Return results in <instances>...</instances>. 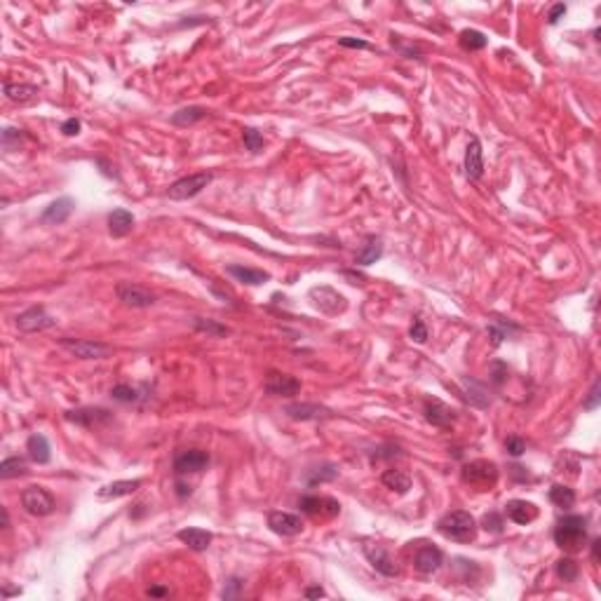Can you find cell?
Instances as JSON below:
<instances>
[{
  "label": "cell",
  "mask_w": 601,
  "mask_h": 601,
  "mask_svg": "<svg viewBox=\"0 0 601 601\" xmlns=\"http://www.w3.org/2000/svg\"><path fill=\"white\" fill-rule=\"evenodd\" d=\"M411 339H414L416 343H425L428 341V329H425V324H423L421 317H416L414 324H411Z\"/></svg>",
  "instance_id": "43"
},
{
  "label": "cell",
  "mask_w": 601,
  "mask_h": 601,
  "mask_svg": "<svg viewBox=\"0 0 601 601\" xmlns=\"http://www.w3.org/2000/svg\"><path fill=\"white\" fill-rule=\"evenodd\" d=\"M242 139H244V146H247V151H251V153H259L261 148H263V144H266V141H263L261 131H256V129H251V127L242 129Z\"/></svg>",
  "instance_id": "39"
},
{
  "label": "cell",
  "mask_w": 601,
  "mask_h": 601,
  "mask_svg": "<svg viewBox=\"0 0 601 601\" xmlns=\"http://www.w3.org/2000/svg\"><path fill=\"white\" fill-rule=\"evenodd\" d=\"M116 296L127 308H151L158 301V296L151 289L141 287L136 282H120L116 287Z\"/></svg>",
  "instance_id": "7"
},
{
  "label": "cell",
  "mask_w": 601,
  "mask_h": 601,
  "mask_svg": "<svg viewBox=\"0 0 601 601\" xmlns=\"http://www.w3.org/2000/svg\"><path fill=\"white\" fill-rule=\"evenodd\" d=\"M465 174L467 179L477 181L484 174V158H482V144L477 136H472L470 144L465 148Z\"/></svg>",
  "instance_id": "20"
},
{
  "label": "cell",
  "mask_w": 601,
  "mask_h": 601,
  "mask_svg": "<svg viewBox=\"0 0 601 601\" xmlns=\"http://www.w3.org/2000/svg\"><path fill=\"white\" fill-rule=\"evenodd\" d=\"M381 482L390 491H397V494H406V491L411 489V477H409V472H404V470H386L381 477Z\"/></svg>",
  "instance_id": "28"
},
{
  "label": "cell",
  "mask_w": 601,
  "mask_h": 601,
  "mask_svg": "<svg viewBox=\"0 0 601 601\" xmlns=\"http://www.w3.org/2000/svg\"><path fill=\"white\" fill-rule=\"evenodd\" d=\"M505 514H507V519H512L514 524L526 526V524H531L538 519V507L529 500H510L505 505Z\"/></svg>",
  "instance_id": "21"
},
{
  "label": "cell",
  "mask_w": 601,
  "mask_h": 601,
  "mask_svg": "<svg viewBox=\"0 0 601 601\" xmlns=\"http://www.w3.org/2000/svg\"><path fill=\"white\" fill-rule=\"evenodd\" d=\"M578 564H576V559H571V557H564V559H559L557 562V576L562 578L564 582H573L576 578H578Z\"/></svg>",
  "instance_id": "38"
},
{
  "label": "cell",
  "mask_w": 601,
  "mask_h": 601,
  "mask_svg": "<svg viewBox=\"0 0 601 601\" xmlns=\"http://www.w3.org/2000/svg\"><path fill=\"white\" fill-rule=\"evenodd\" d=\"M444 564V552L434 545H423L419 552L414 554V566L416 571L423 576H430V573H437Z\"/></svg>",
  "instance_id": "15"
},
{
  "label": "cell",
  "mask_w": 601,
  "mask_h": 601,
  "mask_svg": "<svg viewBox=\"0 0 601 601\" xmlns=\"http://www.w3.org/2000/svg\"><path fill=\"white\" fill-rule=\"evenodd\" d=\"M26 451H28V458H31L33 463H38V465H48L50 458H52V454H50V442L45 434H31L26 442Z\"/></svg>",
  "instance_id": "25"
},
{
  "label": "cell",
  "mask_w": 601,
  "mask_h": 601,
  "mask_svg": "<svg viewBox=\"0 0 601 601\" xmlns=\"http://www.w3.org/2000/svg\"><path fill=\"white\" fill-rule=\"evenodd\" d=\"M489 334L494 339V346H500L505 339H512L514 334H519V327L512 322H505V319H494L489 324Z\"/></svg>",
  "instance_id": "33"
},
{
  "label": "cell",
  "mask_w": 601,
  "mask_h": 601,
  "mask_svg": "<svg viewBox=\"0 0 601 601\" xmlns=\"http://www.w3.org/2000/svg\"><path fill=\"white\" fill-rule=\"evenodd\" d=\"M599 549H601V540L597 538V540H592V562L599 564Z\"/></svg>",
  "instance_id": "50"
},
{
  "label": "cell",
  "mask_w": 601,
  "mask_h": 601,
  "mask_svg": "<svg viewBox=\"0 0 601 601\" xmlns=\"http://www.w3.org/2000/svg\"><path fill=\"white\" fill-rule=\"evenodd\" d=\"M176 536H179V540L183 542V545L191 547L193 552H204V549L211 545V540H214V536H211L209 531L198 529V526H191V529H181Z\"/></svg>",
  "instance_id": "23"
},
{
  "label": "cell",
  "mask_w": 601,
  "mask_h": 601,
  "mask_svg": "<svg viewBox=\"0 0 601 601\" xmlns=\"http://www.w3.org/2000/svg\"><path fill=\"white\" fill-rule=\"evenodd\" d=\"M207 465H209V454L202 449L181 451V454L174 458V472L176 474H196V472H202Z\"/></svg>",
  "instance_id": "13"
},
{
  "label": "cell",
  "mask_w": 601,
  "mask_h": 601,
  "mask_svg": "<svg viewBox=\"0 0 601 601\" xmlns=\"http://www.w3.org/2000/svg\"><path fill=\"white\" fill-rule=\"evenodd\" d=\"M59 346L68 350L71 355H76L78 359H104L113 352L111 346L101 341H92V339H61Z\"/></svg>",
  "instance_id": "6"
},
{
  "label": "cell",
  "mask_w": 601,
  "mask_h": 601,
  "mask_svg": "<svg viewBox=\"0 0 601 601\" xmlns=\"http://www.w3.org/2000/svg\"><path fill=\"white\" fill-rule=\"evenodd\" d=\"M566 14V5L564 3H559V5H554L552 10H549V17H547V21H549V26H554L557 24L559 19H562V17Z\"/></svg>",
  "instance_id": "47"
},
{
  "label": "cell",
  "mask_w": 601,
  "mask_h": 601,
  "mask_svg": "<svg viewBox=\"0 0 601 601\" xmlns=\"http://www.w3.org/2000/svg\"><path fill=\"white\" fill-rule=\"evenodd\" d=\"M167 594V589L165 587H151L148 589V597H165Z\"/></svg>",
  "instance_id": "51"
},
{
  "label": "cell",
  "mask_w": 601,
  "mask_h": 601,
  "mask_svg": "<svg viewBox=\"0 0 601 601\" xmlns=\"http://www.w3.org/2000/svg\"><path fill=\"white\" fill-rule=\"evenodd\" d=\"M244 587V582L240 580V578H231V582H228V587L223 589V599H235L240 594V589Z\"/></svg>",
  "instance_id": "46"
},
{
  "label": "cell",
  "mask_w": 601,
  "mask_h": 601,
  "mask_svg": "<svg viewBox=\"0 0 601 601\" xmlns=\"http://www.w3.org/2000/svg\"><path fill=\"white\" fill-rule=\"evenodd\" d=\"M134 214L127 209H113L108 214V233L113 238H125L134 231Z\"/></svg>",
  "instance_id": "22"
},
{
  "label": "cell",
  "mask_w": 601,
  "mask_h": 601,
  "mask_svg": "<svg viewBox=\"0 0 601 601\" xmlns=\"http://www.w3.org/2000/svg\"><path fill=\"white\" fill-rule=\"evenodd\" d=\"M113 419L111 411L106 409H99V406H87V409H78V411H66V421L71 423H78V425H85V428H94L99 423H108Z\"/></svg>",
  "instance_id": "18"
},
{
  "label": "cell",
  "mask_w": 601,
  "mask_h": 601,
  "mask_svg": "<svg viewBox=\"0 0 601 601\" xmlns=\"http://www.w3.org/2000/svg\"><path fill=\"white\" fill-rule=\"evenodd\" d=\"M21 507L31 514V517H48L54 512L56 503L52 494L45 486H28L21 494Z\"/></svg>",
  "instance_id": "5"
},
{
  "label": "cell",
  "mask_w": 601,
  "mask_h": 601,
  "mask_svg": "<svg viewBox=\"0 0 601 601\" xmlns=\"http://www.w3.org/2000/svg\"><path fill=\"white\" fill-rule=\"evenodd\" d=\"M0 512H3V529H10V514H8V510L3 507Z\"/></svg>",
  "instance_id": "52"
},
{
  "label": "cell",
  "mask_w": 601,
  "mask_h": 601,
  "mask_svg": "<svg viewBox=\"0 0 601 601\" xmlns=\"http://www.w3.org/2000/svg\"><path fill=\"white\" fill-rule=\"evenodd\" d=\"M306 597L308 599H319V597H324V589L322 587H308L306 589Z\"/></svg>",
  "instance_id": "49"
},
{
  "label": "cell",
  "mask_w": 601,
  "mask_h": 601,
  "mask_svg": "<svg viewBox=\"0 0 601 601\" xmlns=\"http://www.w3.org/2000/svg\"><path fill=\"white\" fill-rule=\"evenodd\" d=\"M28 470H26V461L24 458H5L3 463H0V477L3 479H14V477H24Z\"/></svg>",
  "instance_id": "35"
},
{
  "label": "cell",
  "mask_w": 601,
  "mask_h": 601,
  "mask_svg": "<svg viewBox=\"0 0 601 601\" xmlns=\"http://www.w3.org/2000/svg\"><path fill=\"white\" fill-rule=\"evenodd\" d=\"M554 542L564 552H578L587 542V519L580 514H566L554 526Z\"/></svg>",
  "instance_id": "1"
},
{
  "label": "cell",
  "mask_w": 601,
  "mask_h": 601,
  "mask_svg": "<svg viewBox=\"0 0 601 601\" xmlns=\"http://www.w3.org/2000/svg\"><path fill=\"white\" fill-rule=\"evenodd\" d=\"M458 43H461V48L467 50V52H479V50L486 48V36L482 31L465 28V31L461 33V38H458Z\"/></svg>",
  "instance_id": "34"
},
{
  "label": "cell",
  "mask_w": 601,
  "mask_h": 601,
  "mask_svg": "<svg viewBox=\"0 0 601 601\" xmlns=\"http://www.w3.org/2000/svg\"><path fill=\"white\" fill-rule=\"evenodd\" d=\"M505 449H507V454H510V456L519 458L526 451V442H524L522 437H507Z\"/></svg>",
  "instance_id": "42"
},
{
  "label": "cell",
  "mask_w": 601,
  "mask_h": 601,
  "mask_svg": "<svg viewBox=\"0 0 601 601\" xmlns=\"http://www.w3.org/2000/svg\"><path fill=\"white\" fill-rule=\"evenodd\" d=\"M207 118V111L202 106H188V108H181L171 116V123L179 125V127H188V125H196L200 120Z\"/></svg>",
  "instance_id": "30"
},
{
  "label": "cell",
  "mask_w": 601,
  "mask_h": 601,
  "mask_svg": "<svg viewBox=\"0 0 601 601\" xmlns=\"http://www.w3.org/2000/svg\"><path fill=\"white\" fill-rule=\"evenodd\" d=\"M5 96L14 104H28L38 96V87L36 85H26V83H5L3 85Z\"/></svg>",
  "instance_id": "26"
},
{
  "label": "cell",
  "mask_w": 601,
  "mask_h": 601,
  "mask_svg": "<svg viewBox=\"0 0 601 601\" xmlns=\"http://www.w3.org/2000/svg\"><path fill=\"white\" fill-rule=\"evenodd\" d=\"M141 486V479H123V482H113V484H106L99 489V496L101 500H113V498H123V496H131L134 491H139Z\"/></svg>",
  "instance_id": "24"
},
{
  "label": "cell",
  "mask_w": 601,
  "mask_h": 601,
  "mask_svg": "<svg viewBox=\"0 0 601 601\" xmlns=\"http://www.w3.org/2000/svg\"><path fill=\"white\" fill-rule=\"evenodd\" d=\"M21 139H24V131H21V129H12V127H8V129L3 131V146L8 148V151H10V148H14L12 144L19 146V144H21Z\"/></svg>",
  "instance_id": "41"
},
{
  "label": "cell",
  "mask_w": 601,
  "mask_h": 601,
  "mask_svg": "<svg viewBox=\"0 0 601 601\" xmlns=\"http://www.w3.org/2000/svg\"><path fill=\"white\" fill-rule=\"evenodd\" d=\"M226 273L231 275V277H235L238 282H244V284H251V287H256V284H263L271 280V275L263 273V271H256V268H244V266H228Z\"/></svg>",
  "instance_id": "27"
},
{
  "label": "cell",
  "mask_w": 601,
  "mask_h": 601,
  "mask_svg": "<svg viewBox=\"0 0 601 601\" xmlns=\"http://www.w3.org/2000/svg\"><path fill=\"white\" fill-rule=\"evenodd\" d=\"M364 554L366 559L371 562V566H374L379 573L392 578L399 573V566L394 564V559L390 557V552H388L383 545H364Z\"/></svg>",
  "instance_id": "16"
},
{
  "label": "cell",
  "mask_w": 601,
  "mask_h": 601,
  "mask_svg": "<svg viewBox=\"0 0 601 601\" xmlns=\"http://www.w3.org/2000/svg\"><path fill=\"white\" fill-rule=\"evenodd\" d=\"M263 390L273 397H294L301 392V381L294 379L282 371H268L266 381H263Z\"/></svg>",
  "instance_id": "9"
},
{
  "label": "cell",
  "mask_w": 601,
  "mask_h": 601,
  "mask_svg": "<svg viewBox=\"0 0 601 601\" xmlns=\"http://www.w3.org/2000/svg\"><path fill=\"white\" fill-rule=\"evenodd\" d=\"M423 416L430 425L439 428V430H449L456 423V411L444 402H439V399H425L423 402Z\"/></svg>",
  "instance_id": "12"
},
{
  "label": "cell",
  "mask_w": 601,
  "mask_h": 601,
  "mask_svg": "<svg viewBox=\"0 0 601 601\" xmlns=\"http://www.w3.org/2000/svg\"><path fill=\"white\" fill-rule=\"evenodd\" d=\"M461 479L477 489H491L498 482V467L491 461H472L465 463L461 470Z\"/></svg>",
  "instance_id": "4"
},
{
  "label": "cell",
  "mask_w": 601,
  "mask_h": 601,
  "mask_svg": "<svg viewBox=\"0 0 601 601\" xmlns=\"http://www.w3.org/2000/svg\"><path fill=\"white\" fill-rule=\"evenodd\" d=\"M61 131H64L66 136H73L80 131V120L78 118H68L64 125H61Z\"/></svg>",
  "instance_id": "48"
},
{
  "label": "cell",
  "mask_w": 601,
  "mask_h": 601,
  "mask_svg": "<svg viewBox=\"0 0 601 601\" xmlns=\"http://www.w3.org/2000/svg\"><path fill=\"white\" fill-rule=\"evenodd\" d=\"M211 181H214V174H211V171L188 174V176H183V179L171 183V186L167 188V198L169 200H191V198H196L198 193H202Z\"/></svg>",
  "instance_id": "3"
},
{
  "label": "cell",
  "mask_w": 601,
  "mask_h": 601,
  "mask_svg": "<svg viewBox=\"0 0 601 601\" xmlns=\"http://www.w3.org/2000/svg\"><path fill=\"white\" fill-rule=\"evenodd\" d=\"M268 529H271L273 534L282 536V538L299 536L303 531V519L296 517V514H291V512L275 510V512L268 514Z\"/></svg>",
  "instance_id": "14"
},
{
  "label": "cell",
  "mask_w": 601,
  "mask_h": 601,
  "mask_svg": "<svg viewBox=\"0 0 601 601\" xmlns=\"http://www.w3.org/2000/svg\"><path fill=\"white\" fill-rule=\"evenodd\" d=\"M56 319L52 315H48L43 306H33L24 310L21 315H17V329L24 331V334H36V331H45L50 327H54Z\"/></svg>",
  "instance_id": "8"
},
{
  "label": "cell",
  "mask_w": 601,
  "mask_h": 601,
  "mask_svg": "<svg viewBox=\"0 0 601 601\" xmlns=\"http://www.w3.org/2000/svg\"><path fill=\"white\" fill-rule=\"evenodd\" d=\"M310 299L315 303V308H319L324 315H339L348 308L346 296H341L336 289L331 287H315L310 289Z\"/></svg>",
  "instance_id": "11"
},
{
  "label": "cell",
  "mask_w": 601,
  "mask_h": 601,
  "mask_svg": "<svg viewBox=\"0 0 601 601\" xmlns=\"http://www.w3.org/2000/svg\"><path fill=\"white\" fill-rule=\"evenodd\" d=\"M299 510L306 512L308 517H322V519H331L341 512L339 500L329 496H303L299 500Z\"/></svg>",
  "instance_id": "10"
},
{
  "label": "cell",
  "mask_w": 601,
  "mask_h": 601,
  "mask_svg": "<svg viewBox=\"0 0 601 601\" xmlns=\"http://www.w3.org/2000/svg\"><path fill=\"white\" fill-rule=\"evenodd\" d=\"M284 414L294 421H322V419H331V411L327 406H319V404H308V402H301V404H289L284 409Z\"/></svg>",
  "instance_id": "19"
},
{
  "label": "cell",
  "mask_w": 601,
  "mask_h": 601,
  "mask_svg": "<svg viewBox=\"0 0 601 601\" xmlns=\"http://www.w3.org/2000/svg\"><path fill=\"white\" fill-rule=\"evenodd\" d=\"M599 381H594V386H592V390H589V397L585 399V402H582V409H587V411H594L599 406Z\"/></svg>",
  "instance_id": "45"
},
{
  "label": "cell",
  "mask_w": 601,
  "mask_h": 601,
  "mask_svg": "<svg viewBox=\"0 0 601 601\" xmlns=\"http://www.w3.org/2000/svg\"><path fill=\"white\" fill-rule=\"evenodd\" d=\"M73 209H76V200L59 198L54 200L50 207H45V211L40 214V221H43L45 226H59V223H64L68 216L73 214Z\"/></svg>",
  "instance_id": "17"
},
{
  "label": "cell",
  "mask_w": 601,
  "mask_h": 601,
  "mask_svg": "<svg viewBox=\"0 0 601 601\" xmlns=\"http://www.w3.org/2000/svg\"><path fill=\"white\" fill-rule=\"evenodd\" d=\"M191 324L196 327L198 331H202V334L211 336V339H223V336L231 334V329L226 327V324H219L216 319H204V317H193Z\"/></svg>",
  "instance_id": "32"
},
{
  "label": "cell",
  "mask_w": 601,
  "mask_h": 601,
  "mask_svg": "<svg viewBox=\"0 0 601 601\" xmlns=\"http://www.w3.org/2000/svg\"><path fill=\"white\" fill-rule=\"evenodd\" d=\"M339 477V467L336 465H322V467H315L308 474V486H315V484H322V482H331V479Z\"/></svg>",
  "instance_id": "36"
},
{
  "label": "cell",
  "mask_w": 601,
  "mask_h": 601,
  "mask_svg": "<svg viewBox=\"0 0 601 601\" xmlns=\"http://www.w3.org/2000/svg\"><path fill=\"white\" fill-rule=\"evenodd\" d=\"M111 397L118 399V402H125V404H131V402H139L141 394H139V388H131L127 383H120L111 390Z\"/></svg>",
  "instance_id": "37"
},
{
  "label": "cell",
  "mask_w": 601,
  "mask_h": 601,
  "mask_svg": "<svg viewBox=\"0 0 601 601\" xmlns=\"http://www.w3.org/2000/svg\"><path fill=\"white\" fill-rule=\"evenodd\" d=\"M549 500L557 507H562V510H569V507L576 505V491L571 489V486L554 484L552 489H549Z\"/></svg>",
  "instance_id": "31"
},
{
  "label": "cell",
  "mask_w": 601,
  "mask_h": 601,
  "mask_svg": "<svg viewBox=\"0 0 601 601\" xmlns=\"http://www.w3.org/2000/svg\"><path fill=\"white\" fill-rule=\"evenodd\" d=\"M383 256V244H381V240L379 238H366V244H364V249L359 251L357 254V259H355V263H357V266H371V263H376Z\"/></svg>",
  "instance_id": "29"
},
{
  "label": "cell",
  "mask_w": 601,
  "mask_h": 601,
  "mask_svg": "<svg viewBox=\"0 0 601 601\" xmlns=\"http://www.w3.org/2000/svg\"><path fill=\"white\" fill-rule=\"evenodd\" d=\"M482 526H484L486 531H491V534H503V526H505V522H503L500 514L489 512V514H484Z\"/></svg>",
  "instance_id": "40"
},
{
  "label": "cell",
  "mask_w": 601,
  "mask_h": 601,
  "mask_svg": "<svg viewBox=\"0 0 601 601\" xmlns=\"http://www.w3.org/2000/svg\"><path fill=\"white\" fill-rule=\"evenodd\" d=\"M12 594H19V589H12V587H5V589H3V597H5V599L12 597Z\"/></svg>",
  "instance_id": "53"
},
{
  "label": "cell",
  "mask_w": 601,
  "mask_h": 601,
  "mask_svg": "<svg viewBox=\"0 0 601 601\" xmlns=\"http://www.w3.org/2000/svg\"><path fill=\"white\" fill-rule=\"evenodd\" d=\"M339 45L341 48H352V50H369L371 45L366 40H359V38H350V36H343L339 38Z\"/></svg>",
  "instance_id": "44"
},
{
  "label": "cell",
  "mask_w": 601,
  "mask_h": 601,
  "mask_svg": "<svg viewBox=\"0 0 601 601\" xmlns=\"http://www.w3.org/2000/svg\"><path fill=\"white\" fill-rule=\"evenodd\" d=\"M437 531L449 540L456 542H472L477 538V522L470 512L465 510H454L449 514H444L437 522Z\"/></svg>",
  "instance_id": "2"
}]
</instances>
